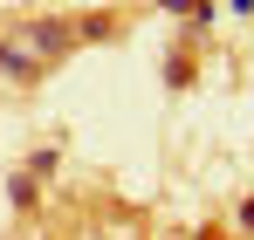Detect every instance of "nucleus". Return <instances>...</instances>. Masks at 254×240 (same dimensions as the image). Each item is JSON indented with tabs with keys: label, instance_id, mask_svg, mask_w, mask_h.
Returning a JSON list of instances; mask_svg holds the SVG:
<instances>
[{
	"label": "nucleus",
	"instance_id": "nucleus-2",
	"mask_svg": "<svg viewBox=\"0 0 254 240\" xmlns=\"http://www.w3.org/2000/svg\"><path fill=\"white\" fill-rule=\"evenodd\" d=\"M165 7H179V14H192V7H199V0H165Z\"/></svg>",
	"mask_w": 254,
	"mask_h": 240
},
{
	"label": "nucleus",
	"instance_id": "nucleus-1",
	"mask_svg": "<svg viewBox=\"0 0 254 240\" xmlns=\"http://www.w3.org/2000/svg\"><path fill=\"white\" fill-rule=\"evenodd\" d=\"M69 35H76L69 21H35V28H28V41H35V55H62V48H69Z\"/></svg>",
	"mask_w": 254,
	"mask_h": 240
}]
</instances>
